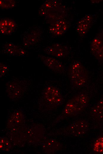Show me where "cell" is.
Here are the masks:
<instances>
[{
    "mask_svg": "<svg viewBox=\"0 0 103 154\" xmlns=\"http://www.w3.org/2000/svg\"><path fill=\"white\" fill-rule=\"evenodd\" d=\"M89 100V97L86 94L79 93L76 94L66 103L56 122L77 115L88 106Z\"/></svg>",
    "mask_w": 103,
    "mask_h": 154,
    "instance_id": "obj_1",
    "label": "cell"
},
{
    "mask_svg": "<svg viewBox=\"0 0 103 154\" xmlns=\"http://www.w3.org/2000/svg\"><path fill=\"white\" fill-rule=\"evenodd\" d=\"M70 73V81L73 88H81L85 86L87 81V73L80 62L77 60L74 62L71 65Z\"/></svg>",
    "mask_w": 103,
    "mask_h": 154,
    "instance_id": "obj_2",
    "label": "cell"
},
{
    "mask_svg": "<svg viewBox=\"0 0 103 154\" xmlns=\"http://www.w3.org/2000/svg\"><path fill=\"white\" fill-rule=\"evenodd\" d=\"M42 96L46 107L50 109L60 106L63 100L60 91L57 88L52 85L45 86L43 91Z\"/></svg>",
    "mask_w": 103,
    "mask_h": 154,
    "instance_id": "obj_3",
    "label": "cell"
},
{
    "mask_svg": "<svg viewBox=\"0 0 103 154\" xmlns=\"http://www.w3.org/2000/svg\"><path fill=\"white\" fill-rule=\"evenodd\" d=\"M42 35V28L39 26H36L29 28L21 35L20 37L23 45L30 47L39 42Z\"/></svg>",
    "mask_w": 103,
    "mask_h": 154,
    "instance_id": "obj_4",
    "label": "cell"
},
{
    "mask_svg": "<svg viewBox=\"0 0 103 154\" xmlns=\"http://www.w3.org/2000/svg\"><path fill=\"white\" fill-rule=\"evenodd\" d=\"M89 124L88 121L81 119L74 121L70 123L65 129L66 134L74 137L83 135L88 131Z\"/></svg>",
    "mask_w": 103,
    "mask_h": 154,
    "instance_id": "obj_5",
    "label": "cell"
},
{
    "mask_svg": "<svg viewBox=\"0 0 103 154\" xmlns=\"http://www.w3.org/2000/svg\"><path fill=\"white\" fill-rule=\"evenodd\" d=\"M25 80L15 79L8 82L6 85V90L8 96L12 99H16L21 96L27 86Z\"/></svg>",
    "mask_w": 103,
    "mask_h": 154,
    "instance_id": "obj_6",
    "label": "cell"
},
{
    "mask_svg": "<svg viewBox=\"0 0 103 154\" xmlns=\"http://www.w3.org/2000/svg\"><path fill=\"white\" fill-rule=\"evenodd\" d=\"M91 52L98 60L103 61V30L99 32L90 44Z\"/></svg>",
    "mask_w": 103,
    "mask_h": 154,
    "instance_id": "obj_7",
    "label": "cell"
},
{
    "mask_svg": "<svg viewBox=\"0 0 103 154\" xmlns=\"http://www.w3.org/2000/svg\"><path fill=\"white\" fill-rule=\"evenodd\" d=\"M44 51L49 55L58 58L64 57L70 52L69 49L67 45L59 43L47 46Z\"/></svg>",
    "mask_w": 103,
    "mask_h": 154,
    "instance_id": "obj_8",
    "label": "cell"
},
{
    "mask_svg": "<svg viewBox=\"0 0 103 154\" xmlns=\"http://www.w3.org/2000/svg\"><path fill=\"white\" fill-rule=\"evenodd\" d=\"M94 20V17L91 14H87L77 23L76 32L81 36L85 35L89 30Z\"/></svg>",
    "mask_w": 103,
    "mask_h": 154,
    "instance_id": "obj_9",
    "label": "cell"
},
{
    "mask_svg": "<svg viewBox=\"0 0 103 154\" xmlns=\"http://www.w3.org/2000/svg\"><path fill=\"white\" fill-rule=\"evenodd\" d=\"M38 57L44 64L54 71L59 73H64L65 71V67L58 60L51 57L41 55Z\"/></svg>",
    "mask_w": 103,
    "mask_h": 154,
    "instance_id": "obj_10",
    "label": "cell"
},
{
    "mask_svg": "<svg viewBox=\"0 0 103 154\" xmlns=\"http://www.w3.org/2000/svg\"><path fill=\"white\" fill-rule=\"evenodd\" d=\"M2 53L9 56L25 57L26 51L11 42H6L2 46Z\"/></svg>",
    "mask_w": 103,
    "mask_h": 154,
    "instance_id": "obj_11",
    "label": "cell"
},
{
    "mask_svg": "<svg viewBox=\"0 0 103 154\" xmlns=\"http://www.w3.org/2000/svg\"><path fill=\"white\" fill-rule=\"evenodd\" d=\"M17 24L13 20L2 18L0 20V33L3 34L11 35L15 31Z\"/></svg>",
    "mask_w": 103,
    "mask_h": 154,
    "instance_id": "obj_12",
    "label": "cell"
},
{
    "mask_svg": "<svg viewBox=\"0 0 103 154\" xmlns=\"http://www.w3.org/2000/svg\"><path fill=\"white\" fill-rule=\"evenodd\" d=\"M68 29L67 23L64 20H59L51 25L49 30L52 34L59 36L65 33Z\"/></svg>",
    "mask_w": 103,
    "mask_h": 154,
    "instance_id": "obj_13",
    "label": "cell"
},
{
    "mask_svg": "<svg viewBox=\"0 0 103 154\" xmlns=\"http://www.w3.org/2000/svg\"><path fill=\"white\" fill-rule=\"evenodd\" d=\"M91 113L92 116L96 118H103V99L100 100L93 106Z\"/></svg>",
    "mask_w": 103,
    "mask_h": 154,
    "instance_id": "obj_14",
    "label": "cell"
},
{
    "mask_svg": "<svg viewBox=\"0 0 103 154\" xmlns=\"http://www.w3.org/2000/svg\"><path fill=\"white\" fill-rule=\"evenodd\" d=\"M24 118V115L21 110H15L12 114L8 121L9 125L15 126L20 123Z\"/></svg>",
    "mask_w": 103,
    "mask_h": 154,
    "instance_id": "obj_15",
    "label": "cell"
},
{
    "mask_svg": "<svg viewBox=\"0 0 103 154\" xmlns=\"http://www.w3.org/2000/svg\"><path fill=\"white\" fill-rule=\"evenodd\" d=\"M45 144L46 150L49 153L54 152L60 147V143L53 139L48 140L45 143Z\"/></svg>",
    "mask_w": 103,
    "mask_h": 154,
    "instance_id": "obj_16",
    "label": "cell"
},
{
    "mask_svg": "<svg viewBox=\"0 0 103 154\" xmlns=\"http://www.w3.org/2000/svg\"><path fill=\"white\" fill-rule=\"evenodd\" d=\"M92 149L95 153H103V135L98 137L95 140L93 145Z\"/></svg>",
    "mask_w": 103,
    "mask_h": 154,
    "instance_id": "obj_17",
    "label": "cell"
},
{
    "mask_svg": "<svg viewBox=\"0 0 103 154\" xmlns=\"http://www.w3.org/2000/svg\"><path fill=\"white\" fill-rule=\"evenodd\" d=\"M0 149L1 150H7L10 148L11 145L6 137L4 136L0 137Z\"/></svg>",
    "mask_w": 103,
    "mask_h": 154,
    "instance_id": "obj_18",
    "label": "cell"
},
{
    "mask_svg": "<svg viewBox=\"0 0 103 154\" xmlns=\"http://www.w3.org/2000/svg\"><path fill=\"white\" fill-rule=\"evenodd\" d=\"M1 8L4 9H11L15 5V2L13 0H0Z\"/></svg>",
    "mask_w": 103,
    "mask_h": 154,
    "instance_id": "obj_19",
    "label": "cell"
},
{
    "mask_svg": "<svg viewBox=\"0 0 103 154\" xmlns=\"http://www.w3.org/2000/svg\"><path fill=\"white\" fill-rule=\"evenodd\" d=\"M9 70V67L5 64L0 63V77H2Z\"/></svg>",
    "mask_w": 103,
    "mask_h": 154,
    "instance_id": "obj_20",
    "label": "cell"
}]
</instances>
